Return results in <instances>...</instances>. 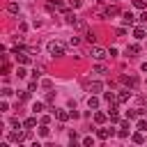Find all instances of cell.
<instances>
[{
    "instance_id": "1",
    "label": "cell",
    "mask_w": 147,
    "mask_h": 147,
    "mask_svg": "<svg viewBox=\"0 0 147 147\" xmlns=\"http://www.w3.org/2000/svg\"><path fill=\"white\" fill-rule=\"evenodd\" d=\"M46 51H48L51 57H62V55H64V46H62L60 41H48V44H46Z\"/></svg>"
},
{
    "instance_id": "2",
    "label": "cell",
    "mask_w": 147,
    "mask_h": 147,
    "mask_svg": "<svg viewBox=\"0 0 147 147\" xmlns=\"http://www.w3.org/2000/svg\"><path fill=\"white\" fill-rule=\"evenodd\" d=\"M90 55H92V60H96V62H101V60L110 57V55H108V51H106V48H101V46H96V44H92Z\"/></svg>"
},
{
    "instance_id": "3",
    "label": "cell",
    "mask_w": 147,
    "mask_h": 147,
    "mask_svg": "<svg viewBox=\"0 0 147 147\" xmlns=\"http://www.w3.org/2000/svg\"><path fill=\"white\" fill-rule=\"evenodd\" d=\"M28 138H30V129L28 131H11V133H7V140L9 142H23Z\"/></svg>"
},
{
    "instance_id": "4",
    "label": "cell",
    "mask_w": 147,
    "mask_h": 147,
    "mask_svg": "<svg viewBox=\"0 0 147 147\" xmlns=\"http://www.w3.org/2000/svg\"><path fill=\"white\" fill-rule=\"evenodd\" d=\"M119 83H124V85H129L131 90H136V87L140 85V78H138V76H126V74H122V76H119Z\"/></svg>"
},
{
    "instance_id": "5",
    "label": "cell",
    "mask_w": 147,
    "mask_h": 147,
    "mask_svg": "<svg viewBox=\"0 0 147 147\" xmlns=\"http://www.w3.org/2000/svg\"><path fill=\"white\" fill-rule=\"evenodd\" d=\"M46 9H48V11H55V9H57V11H64L67 7H64L62 0H48V2H46Z\"/></svg>"
},
{
    "instance_id": "6",
    "label": "cell",
    "mask_w": 147,
    "mask_h": 147,
    "mask_svg": "<svg viewBox=\"0 0 147 147\" xmlns=\"http://www.w3.org/2000/svg\"><path fill=\"white\" fill-rule=\"evenodd\" d=\"M119 14H122V9H119L117 5H108V7L103 9V16H106V18H110V16H119Z\"/></svg>"
},
{
    "instance_id": "7",
    "label": "cell",
    "mask_w": 147,
    "mask_h": 147,
    "mask_svg": "<svg viewBox=\"0 0 147 147\" xmlns=\"http://www.w3.org/2000/svg\"><path fill=\"white\" fill-rule=\"evenodd\" d=\"M53 115L57 117V122H62V124H64V122L71 117V110H57V108H53Z\"/></svg>"
},
{
    "instance_id": "8",
    "label": "cell",
    "mask_w": 147,
    "mask_h": 147,
    "mask_svg": "<svg viewBox=\"0 0 147 147\" xmlns=\"http://www.w3.org/2000/svg\"><path fill=\"white\" fill-rule=\"evenodd\" d=\"M115 133H117L115 129H96V138H99V140H108V138L115 136Z\"/></svg>"
},
{
    "instance_id": "9",
    "label": "cell",
    "mask_w": 147,
    "mask_h": 147,
    "mask_svg": "<svg viewBox=\"0 0 147 147\" xmlns=\"http://www.w3.org/2000/svg\"><path fill=\"white\" fill-rule=\"evenodd\" d=\"M131 140H133L136 145H147V136H145V131H136V133H131Z\"/></svg>"
},
{
    "instance_id": "10",
    "label": "cell",
    "mask_w": 147,
    "mask_h": 147,
    "mask_svg": "<svg viewBox=\"0 0 147 147\" xmlns=\"http://www.w3.org/2000/svg\"><path fill=\"white\" fill-rule=\"evenodd\" d=\"M85 87H87V90H90L92 94H99V92L103 90V83H101V80H92V83H87Z\"/></svg>"
},
{
    "instance_id": "11",
    "label": "cell",
    "mask_w": 147,
    "mask_h": 147,
    "mask_svg": "<svg viewBox=\"0 0 147 147\" xmlns=\"http://www.w3.org/2000/svg\"><path fill=\"white\" fill-rule=\"evenodd\" d=\"M16 55V62L18 64H30V55L25 53V51H18V53H14Z\"/></svg>"
},
{
    "instance_id": "12",
    "label": "cell",
    "mask_w": 147,
    "mask_h": 147,
    "mask_svg": "<svg viewBox=\"0 0 147 147\" xmlns=\"http://www.w3.org/2000/svg\"><path fill=\"white\" fill-rule=\"evenodd\" d=\"M131 96H133V92H131V90H122V92L117 94V101H119V103H126Z\"/></svg>"
},
{
    "instance_id": "13",
    "label": "cell",
    "mask_w": 147,
    "mask_h": 147,
    "mask_svg": "<svg viewBox=\"0 0 147 147\" xmlns=\"http://www.w3.org/2000/svg\"><path fill=\"white\" fill-rule=\"evenodd\" d=\"M122 23H124V25H133V23H136V16H133L131 11H124V14H122Z\"/></svg>"
},
{
    "instance_id": "14",
    "label": "cell",
    "mask_w": 147,
    "mask_h": 147,
    "mask_svg": "<svg viewBox=\"0 0 147 147\" xmlns=\"http://www.w3.org/2000/svg\"><path fill=\"white\" fill-rule=\"evenodd\" d=\"M103 99H106V103H108V106H113V103H119L115 92H103Z\"/></svg>"
},
{
    "instance_id": "15",
    "label": "cell",
    "mask_w": 147,
    "mask_h": 147,
    "mask_svg": "<svg viewBox=\"0 0 147 147\" xmlns=\"http://www.w3.org/2000/svg\"><path fill=\"white\" fill-rule=\"evenodd\" d=\"M44 106H46V101H34L32 103V115H41L44 113Z\"/></svg>"
},
{
    "instance_id": "16",
    "label": "cell",
    "mask_w": 147,
    "mask_h": 147,
    "mask_svg": "<svg viewBox=\"0 0 147 147\" xmlns=\"http://www.w3.org/2000/svg\"><path fill=\"white\" fill-rule=\"evenodd\" d=\"M133 37H136V39H138V41H140V39H145V37H147V30H145V28H140V25H138V28H133Z\"/></svg>"
},
{
    "instance_id": "17",
    "label": "cell",
    "mask_w": 147,
    "mask_h": 147,
    "mask_svg": "<svg viewBox=\"0 0 147 147\" xmlns=\"http://www.w3.org/2000/svg\"><path fill=\"white\" fill-rule=\"evenodd\" d=\"M87 108H90V110H96V108H99V96H96V94H92V96L87 99Z\"/></svg>"
},
{
    "instance_id": "18",
    "label": "cell",
    "mask_w": 147,
    "mask_h": 147,
    "mask_svg": "<svg viewBox=\"0 0 147 147\" xmlns=\"http://www.w3.org/2000/svg\"><path fill=\"white\" fill-rule=\"evenodd\" d=\"M126 117H129V119H138V117H142V108H133V110H126Z\"/></svg>"
},
{
    "instance_id": "19",
    "label": "cell",
    "mask_w": 147,
    "mask_h": 147,
    "mask_svg": "<svg viewBox=\"0 0 147 147\" xmlns=\"http://www.w3.org/2000/svg\"><path fill=\"white\" fill-rule=\"evenodd\" d=\"M62 14H64V21H67V23H69V25H76V21H78V18H76V16H74V14H71V11H69V9H64V11H62Z\"/></svg>"
},
{
    "instance_id": "20",
    "label": "cell",
    "mask_w": 147,
    "mask_h": 147,
    "mask_svg": "<svg viewBox=\"0 0 147 147\" xmlns=\"http://www.w3.org/2000/svg\"><path fill=\"white\" fill-rule=\"evenodd\" d=\"M138 51H140V46H138V44H131L124 53H126V57H136V53H138Z\"/></svg>"
},
{
    "instance_id": "21",
    "label": "cell",
    "mask_w": 147,
    "mask_h": 147,
    "mask_svg": "<svg viewBox=\"0 0 147 147\" xmlns=\"http://www.w3.org/2000/svg\"><path fill=\"white\" fill-rule=\"evenodd\" d=\"M106 119H108V115H106V113H101V110H96V113H94V122H96V124H106Z\"/></svg>"
},
{
    "instance_id": "22",
    "label": "cell",
    "mask_w": 147,
    "mask_h": 147,
    "mask_svg": "<svg viewBox=\"0 0 147 147\" xmlns=\"http://www.w3.org/2000/svg\"><path fill=\"white\" fill-rule=\"evenodd\" d=\"M23 126H25V129H34V126H37V115H32V117L23 119Z\"/></svg>"
},
{
    "instance_id": "23",
    "label": "cell",
    "mask_w": 147,
    "mask_h": 147,
    "mask_svg": "<svg viewBox=\"0 0 147 147\" xmlns=\"http://www.w3.org/2000/svg\"><path fill=\"white\" fill-rule=\"evenodd\" d=\"M37 133H39L41 138H48V136H51V129H48V124H39V129H37Z\"/></svg>"
},
{
    "instance_id": "24",
    "label": "cell",
    "mask_w": 147,
    "mask_h": 147,
    "mask_svg": "<svg viewBox=\"0 0 147 147\" xmlns=\"http://www.w3.org/2000/svg\"><path fill=\"white\" fill-rule=\"evenodd\" d=\"M7 11H9V14H18V11H21L18 2H9V5H7Z\"/></svg>"
},
{
    "instance_id": "25",
    "label": "cell",
    "mask_w": 147,
    "mask_h": 147,
    "mask_svg": "<svg viewBox=\"0 0 147 147\" xmlns=\"http://www.w3.org/2000/svg\"><path fill=\"white\" fill-rule=\"evenodd\" d=\"M136 129H138V131H147V119L138 117V124H136Z\"/></svg>"
},
{
    "instance_id": "26",
    "label": "cell",
    "mask_w": 147,
    "mask_h": 147,
    "mask_svg": "<svg viewBox=\"0 0 147 147\" xmlns=\"http://www.w3.org/2000/svg\"><path fill=\"white\" fill-rule=\"evenodd\" d=\"M85 39H87L90 44H94V41H96V34H94L92 30H85Z\"/></svg>"
},
{
    "instance_id": "27",
    "label": "cell",
    "mask_w": 147,
    "mask_h": 147,
    "mask_svg": "<svg viewBox=\"0 0 147 147\" xmlns=\"http://www.w3.org/2000/svg\"><path fill=\"white\" fill-rule=\"evenodd\" d=\"M108 119H110V124H119V122H122L117 113H108Z\"/></svg>"
},
{
    "instance_id": "28",
    "label": "cell",
    "mask_w": 147,
    "mask_h": 147,
    "mask_svg": "<svg viewBox=\"0 0 147 147\" xmlns=\"http://www.w3.org/2000/svg\"><path fill=\"white\" fill-rule=\"evenodd\" d=\"M9 126H14V129H21V126H23V122H21L18 117H11V119H9Z\"/></svg>"
},
{
    "instance_id": "29",
    "label": "cell",
    "mask_w": 147,
    "mask_h": 147,
    "mask_svg": "<svg viewBox=\"0 0 147 147\" xmlns=\"http://www.w3.org/2000/svg\"><path fill=\"white\" fill-rule=\"evenodd\" d=\"M80 142H83V147H92V145H94V138H92V136H85Z\"/></svg>"
},
{
    "instance_id": "30",
    "label": "cell",
    "mask_w": 147,
    "mask_h": 147,
    "mask_svg": "<svg viewBox=\"0 0 147 147\" xmlns=\"http://www.w3.org/2000/svg\"><path fill=\"white\" fill-rule=\"evenodd\" d=\"M74 28H78V30H87V21H83V18H78Z\"/></svg>"
},
{
    "instance_id": "31",
    "label": "cell",
    "mask_w": 147,
    "mask_h": 147,
    "mask_svg": "<svg viewBox=\"0 0 147 147\" xmlns=\"http://www.w3.org/2000/svg\"><path fill=\"white\" fill-rule=\"evenodd\" d=\"M41 87H44V90H53V80H51V78H44V80H41Z\"/></svg>"
},
{
    "instance_id": "32",
    "label": "cell",
    "mask_w": 147,
    "mask_h": 147,
    "mask_svg": "<svg viewBox=\"0 0 147 147\" xmlns=\"http://www.w3.org/2000/svg\"><path fill=\"white\" fill-rule=\"evenodd\" d=\"M94 74H108L106 64H96V67H94Z\"/></svg>"
},
{
    "instance_id": "33",
    "label": "cell",
    "mask_w": 147,
    "mask_h": 147,
    "mask_svg": "<svg viewBox=\"0 0 147 147\" xmlns=\"http://www.w3.org/2000/svg\"><path fill=\"white\" fill-rule=\"evenodd\" d=\"M16 76H18V78H25V76H28V71H25V67H23V64L16 69Z\"/></svg>"
},
{
    "instance_id": "34",
    "label": "cell",
    "mask_w": 147,
    "mask_h": 147,
    "mask_svg": "<svg viewBox=\"0 0 147 147\" xmlns=\"http://www.w3.org/2000/svg\"><path fill=\"white\" fill-rule=\"evenodd\" d=\"M0 94L7 99V96H11V94H14V90H11V87H2V90H0Z\"/></svg>"
},
{
    "instance_id": "35",
    "label": "cell",
    "mask_w": 147,
    "mask_h": 147,
    "mask_svg": "<svg viewBox=\"0 0 147 147\" xmlns=\"http://www.w3.org/2000/svg\"><path fill=\"white\" fill-rule=\"evenodd\" d=\"M44 101H46V103H53V101H55V92H46Z\"/></svg>"
},
{
    "instance_id": "36",
    "label": "cell",
    "mask_w": 147,
    "mask_h": 147,
    "mask_svg": "<svg viewBox=\"0 0 147 147\" xmlns=\"http://www.w3.org/2000/svg\"><path fill=\"white\" fill-rule=\"evenodd\" d=\"M117 136H119V138H129V129H124V126H122V129L117 131Z\"/></svg>"
},
{
    "instance_id": "37",
    "label": "cell",
    "mask_w": 147,
    "mask_h": 147,
    "mask_svg": "<svg viewBox=\"0 0 147 147\" xmlns=\"http://www.w3.org/2000/svg\"><path fill=\"white\" fill-rule=\"evenodd\" d=\"M133 7L136 9H145V0H133Z\"/></svg>"
},
{
    "instance_id": "38",
    "label": "cell",
    "mask_w": 147,
    "mask_h": 147,
    "mask_svg": "<svg viewBox=\"0 0 147 147\" xmlns=\"http://www.w3.org/2000/svg\"><path fill=\"white\" fill-rule=\"evenodd\" d=\"M80 5H83V2H80V0H69V7H71V9H78V7H80Z\"/></svg>"
},
{
    "instance_id": "39",
    "label": "cell",
    "mask_w": 147,
    "mask_h": 147,
    "mask_svg": "<svg viewBox=\"0 0 147 147\" xmlns=\"http://www.w3.org/2000/svg\"><path fill=\"white\" fill-rule=\"evenodd\" d=\"M126 32H129L126 25H124V28H117V37H126Z\"/></svg>"
},
{
    "instance_id": "40",
    "label": "cell",
    "mask_w": 147,
    "mask_h": 147,
    "mask_svg": "<svg viewBox=\"0 0 147 147\" xmlns=\"http://www.w3.org/2000/svg\"><path fill=\"white\" fill-rule=\"evenodd\" d=\"M69 140L76 145V140H78V133H76V131H69Z\"/></svg>"
},
{
    "instance_id": "41",
    "label": "cell",
    "mask_w": 147,
    "mask_h": 147,
    "mask_svg": "<svg viewBox=\"0 0 147 147\" xmlns=\"http://www.w3.org/2000/svg\"><path fill=\"white\" fill-rule=\"evenodd\" d=\"M39 122H41V124H51V117H48V115H41Z\"/></svg>"
},
{
    "instance_id": "42",
    "label": "cell",
    "mask_w": 147,
    "mask_h": 147,
    "mask_svg": "<svg viewBox=\"0 0 147 147\" xmlns=\"http://www.w3.org/2000/svg\"><path fill=\"white\" fill-rule=\"evenodd\" d=\"M138 21H140V23H145V25H147V9H145V11H142V14H140V18H138Z\"/></svg>"
},
{
    "instance_id": "43",
    "label": "cell",
    "mask_w": 147,
    "mask_h": 147,
    "mask_svg": "<svg viewBox=\"0 0 147 147\" xmlns=\"http://www.w3.org/2000/svg\"><path fill=\"white\" fill-rule=\"evenodd\" d=\"M69 44H71V46H78V44H80V39H78V37H71V39H69Z\"/></svg>"
},
{
    "instance_id": "44",
    "label": "cell",
    "mask_w": 147,
    "mask_h": 147,
    "mask_svg": "<svg viewBox=\"0 0 147 147\" xmlns=\"http://www.w3.org/2000/svg\"><path fill=\"white\" fill-rule=\"evenodd\" d=\"M0 110H2V113H7V110H9V103H7V101H2V103H0Z\"/></svg>"
},
{
    "instance_id": "45",
    "label": "cell",
    "mask_w": 147,
    "mask_h": 147,
    "mask_svg": "<svg viewBox=\"0 0 147 147\" xmlns=\"http://www.w3.org/2000/svg\"><path fill=\"white\" fill-rule=\"evenodd\" d=\"M108 55H110V57H115V55H117V48H115V46H110V51H108Z\"/></svg>"
},
{
    "instance_id": "46",
    "label": "cell",
    "mask_w": 147,
    "mask_h": 147,
    "mask_svg": "<svg viewBox=\"0 0 147 147\" xmlns=\"http://www.w3.org/2000/svg\"><path fill=\"white\" fill-rule=\"evenodd\" d=\"M69 110H71V117H74V119H76V117H80V113H78L76 108H69Z\"/></svg>"
},
{
    "instance_id": "47",
    "label": "cell",
    "mask_w": 147,
    "mask_h": 147,
    "mask_svg": "<svg viewBox=\"0 0 147 147\" xmlns=\"http://www.w3.org/2000/svg\"><path fill=\"white\" fill-rule=\"evenodd\" d=\"M140 69H142V71L147 74V62H142V64H140Z\"/></svg>"
}]
</instances>
